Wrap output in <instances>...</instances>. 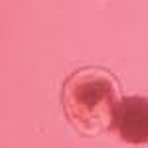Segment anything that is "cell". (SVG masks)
I'll return each mask as SVG.
<instances>
[{"label":"cell","mask_w":148,"mask_h":148,"mask_svg":"<svg viewBox=\"0 0 148 148\" xmlns=\"http://www.w3.org/2000/svg\"><path fill=\"white\" fill-rule=\"evenodd\" d=\"M121 101V87L111 71L103 67H81L61 87L63 113L81 134H101L113 128V116Z\"/></svg>","instance_id":"6da1fadb"},{"label":"cell","mask_w":148,"mask_h":148,"mask_svg":"<svg viewBox=\"0 0 148 148\" xmlns=\"http://www.w3.org/2000/svg\"><path fill=\"white\" fill-rule=\"evenodd\" d=\"M113 128L125 142L148 144V99L123 97L113 116Z\"/></svg>","instance_id":"7a4b0ae2"}]
</instances>
